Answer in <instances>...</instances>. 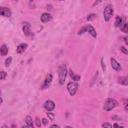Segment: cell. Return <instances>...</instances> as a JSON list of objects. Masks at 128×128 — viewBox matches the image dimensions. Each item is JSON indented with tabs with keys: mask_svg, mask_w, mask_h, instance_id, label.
<instances>
[{
	"mask_svg": "<svg viewBox=\"0 0 128 128\" xmlns=\"http://www.w3.org/2000/svg\"><path fill=\"white\" fill-rule=\"evenodd\" d=\"M22 30H23V32H24V34H25L26 36H29V35L31 34V25H30L28 22L23 23Z\"/></svg>",
	"mask_w": 128,
	"mask_h": 128,
	"instance_id": "8",
	"label": "cell"
},
{
	"mask_svg": "<svg viewBox=\"0 0 128 128\" xmlns=\"http://www.w3.org/2000/svg\"><path fill=\"white\" fill-rule=\"evenodd\" d=\"M117 106H118V102L113 98H109L105 101V103L103 105V109L105 111H111L112 109H114Z\"/></svg>",
	"mask_w": 128,
	"mask_h": 128,
	"instance_id": "2",
	"label": "cell"
},
{
	"mask_svg": "<svg viewBox=\"0 0 128 128\" xmlns=\"http://www.w3.org/2000/svg\"><path fill=\"white\" fill-rule=\"evenodd\" d=\"M12 14L11 10L7 7H0V16H4V17H10Z\"/></svg>",
	"mask_w": 128,
	"mask_h": 128,
	"instance_id": "6",
	"label": "cell"
},
{
	"mask_svg": "<svg viewBox=\"0 0 128 128\" xmlns=\"http://www.w3.org/2000/svg\"><path fill=\"white\" fill-rule=\"evenodd\" d=\"M124 41H125V43H126V44H128V41H127V37H124Z\"/></svg>",
	"mask_w": 128,
	"mask_h": 128,
	"instance_id": "31",
	"label": "cell"
},
{
	"mask_svg": "<svg viewBox=\"0 0 128 128\" xmlns=\"http://www.w3.org/2000/svg\"><path fill=\"white\" fill-rule=\"evenodd\" d=\"M69 74H70V77L72 78V80H74V82H77V81H79L80 80V75H77V74H75L72 70H70L69 71Z\"/></svg>",
	"mask_w": 128,
	"mask_h": 128,
	"instance_id": "14",
	"label": "cell"
},
{
	"mask_svg": "<svg viewBox=\"0 0 128 128\" xmlns=\"http://www.w3.org/2000/svg\"><path fill=\"white\" fill-rule=\"evenodd\" d=\"M2 102H3V100H2V98H1V97H0V104H1V103H2Z\"/></svg>",
	"mask_w": 128,
	"mask_h": 128,
	"instance_id": "35",
	"label": "cell"
},
{
	"mask_svg": "<svg viewBox=\"0 0 128 128\" xmlns=\"http://www.w3.org/2000/svg\"><path fill=\"white\" fill-rule=\"evenodd\" d=\"M1 128H9V127H8L7 125H2V127H1Z\"/></svg>",
	"mask_w": 128,
	"mask_h": 128,
	"instance_id": "33",
	"label": "cell"
},
{
	"mask_svg": "<svg viewBox=\"0 0 128 128\" xmlns=\"http://www.w3.org/2000/svg\"><path fill=\"white\" fill-rule=\"evenodd\" d=\"M49 128H60L58 125H56V124H53V125H51Z\"/></svg>",
	"mask_w": 128,
	"mask_h": 128,
	"instance_id": "30",
	"label": "cell"
},
{
	"mask_svg": "<svg viewBox=\"0 0 128 128\" xmlns=\"http://www.w3.org/2000/svg\"><path fill=\"white\" fill-rule=\"evenodd\" d=\"M52 79H53L52 74H48V75L46 76L45 80H44V83H43V85H42V89H46V88H47V87H48V86L51 84Z\"/></svg>",
	"mask_w": 128,
	"mask_h": 128,
	"instance_id": "7",
	"label": "cell"
},
{
	"mask_svg": "<svg viewBox=\"0 0 128 128\" xmlns=\"http://www.w3.org/2000/svg\"><path fill=\"white\" fill-rule=\"evenodd\" d=\"M120 49H121V51H122V52H123L124 54H128V50H127V49H126V48H125L124 46H122V47H121Z\"/></svg>",
	"mask_w": 128,
	"mask_h": 128,
	"instance_id": "25",
	"label": "cell"
},
{
	"mask_svg": "<svg viewBox=\"0 0 128 128\" xmlns=\"http://www.w3.org/2000/svg\"><path fill=\"white\" fill-rule=\"evenodd\" d=\"M65 128H73V127H71V126H65Z\"/></svg>",
	"mask_w": 128,
	"mask_h": 128,
	"instance_id": "34",
	"label": "cell"
},
{
	"mask_svg": "<svg viewBox=\"0 0 128 128\" xmlns=\"http://www.w3.org/2000/svg\"><path fill=\"white\" fill-rule=\"evenodd\" d=\"M6 77V72L5 71H0V80L4 79Z\"/></svg>",
	"mask_w": 128,
	"mask_h": 128,
	"instance_id": "23",
	"label": "cell"
},
{
	"mask_svg": "<svg viewBox=\"0 0 128 128\" xmlns=\"http://www.w3.org/2000/svg\"><path fill=\"white\" fill-rule=\"evenodd\" d=\"M118 80H119V83L122 84V85H125V86H126V85L128 84V78H127L126 76H124V77H120Z\"/></svg>",
	"mask_w": 128,
	"mask_h": 128,
	"instance_id": "17",
	"label": "cell"
},
{
	"mask_svg": "<svg viewBox=\"0 0 128 128\" xmlns=\"http://www.w3.org/2000/svg\"><path fill=\"white\" fill-rule=\"evenodd\" d=\"M35 122H36V126H37V127H40V126H41V121H40L39 118H36V119H35Z\"/></svg>",
	"mask_w": 128,
	"mask_h": 128,
	"instance_id": "24",
	"label": "cell"
},
{
	"mask_svg": "<svg viewBox=\"0 0 128 128\" xmlns=\"http://www.w3.org/2000/svg\"><path fill=\"white\" fill-rule=\"evenodd\" d=\"M58 76H59V84L63 85L65 80H66V76H67V67L65 64H62L59 66L58 68Z\"/></svg>",
	"mask_w": 128,
	"mask_h": 128,
	"instance_id": "1",
	"label": "cell"
},
{
	"mask_svg": "<svg viewBox=\"0 0 128 128\" xmlns=\"http://www.w3.org/2000/svg\"><path fill=\"white\" fill-rule=\"evenodd\" d=\"M102 127L103 128H112V125L110 123H108V122H105V123L102 124Z\"/></svg>",
	"mask_w": 128,
	"mask_h": 128,
	"instance_id": "21",
	"label": "cell"
},
{
	"mask_svg": "<svg viewBox=\"0 0 128 128\" xmlns=\"http://www.w3.org/2000/svg\"><path fill=\"white\" fill-rule=\"evenodd\" d=\"M67 90H68V92H69V94L71 96H74L76 94L77 90H78V84L76 82H74V81L73 82H69L67 84Z\"/></svg>",
	"mask_w": 128,
	"mask_h": 128,
	"instance_id": "4",
	"label": "cell"
},
{
	"mask_svg": "<svg viewBox=\"0 0 128 128\" xmlns=\"http://www.w3.org/2000/svg\"><path fill=\"white\" fill-rule=\"evenodd\" d=\"M47 116H48L49 120H54V118H55V115L51 112H47Z\"/></svg>",
	"mask_w": 128,
	"mask_h": 128,
	"instance_id": "20",
	"label": "cell"
},
{
	"mask_svg": "<svg viewBox=\"0 0 128 128\" xmlns=\"http://www.w3.org/2000/svg\"><path fill=\"white\" fill-rule=\"evenodd\" d=\"M121 30H122L124 33H127V23H126V22H124L123 25L121 26Z\"/></svg>",
	"mask_w": 128,
	"mask_h": 128,
	"instance_id": "18",
	"label": "cell"
},
{
	"mask_svg": "<svg viewBox=\"0 0 128 128\" xmlns=\"http://www.w3.org/2000/svg\"><path fill=\"white\" fill-rule=\"evenodd\" d=\"M27 46H28V45H27L26 43H21V44H19V45L17 46V48H16V52L19 53V54L23 53V52L26 50Z\"/></svg>",
	"mask_w": 128,
	"mask_h": 128,
	"instance_id": "11",
	"label": "cell"
},
{
	"mask_svg": "<svg viewBox=\"0 0 128 128\" xmlns=\"http://www.w3.org/2000/svg\"><path fill=\"white\" fill-rule=\"evenodd\" d=\"M101 65H102V69L105 71V70H106V66H105V64H104V60H103V59H101Z\"/></svg>",
	"mask_w": 128,
	"mask_h": 128,
	"instance_id": "29",
	"label": "cell"
},
{
	"mask_svg": "<svg viewBox=\"0 0 128 128\" xmlns=\"http://www.w3.org/2000/svg\"><path fill=\"white\" fill-rule=\"evenodd\" d=\"M112 128H123V126L122 125H119L118 123H115V124H113Z\"/></svg>",
	"mask_w": 128,
	"mask_h": 128,
	"instance_id": "26",
	"label": "cell"
},
{
	"mask_svg": "<svg viewBox=\"0 0 128 128\" xmlns=\"http://www.w3.org/2000/svg\"><path fill=\"white\" fill-rule=\"evenodd\" d=\"M95 17H96V15H95V14H90V15H88V16H87V20H88V21H91V20H93Z\"/></svg>",
	"mask_w": 128,
	"mask_h": 128,
	"instance_id": "22",
	"label": "cell"
},
{
	"mask_svg": "<svg viewBox=\"0 0 128 128\" xmlns=\"http://www.w3.org/2000/svg\"><path fill=\"white\" fill-rule=\"evenodd\" d=\"M22 128H32V127H30V126H28V125H25V126H23Z\"/></svg>",
	"mask_w": 128,
	"mask_h": 128,
	"instance_id": "32",
	"label": "cell"
},
{
	"mask_svg": "<svg viewBox=\"0 0 128 128\" xmlns=\"http://www.w3.org/2000/svg\"><path fill=\"white\" fill-rule=\"evenodd\" d=\"M25 123H26V125H28V126H30V127H33V119H32V117L31 116H26L25 117Z\"/></svg>",
	"mask_w": 128,
	"mask_h": 128,
	"instance_id": "16",
	"label": "cell"
},
{
	"mask_svg": "<svg viewBox=\"0 0 128 128\" xmlns=\"http://www.w3.org/2000/svg\"><path fill=\"white\" fill-rule=\"evenodd\" d=\"M48 121H49L48 119L43 118V119H42V124H43V125H47V124H48Z\"/></svg>",
	"mask_w": 128,
	"mask_h": 128,
	"instance_id": "28",
	"label": "cell"
},
{
	"mask_svg": "<svg viewBox=\"0 0 128 128\" xmlns=\"http://www.w3.org/2000/svg\"><path fill=\"white\" fill-rule=\"evenodd\" d=\"M7 53H8V47H7L5 44H3V45L0 47V54H1L2 56H5V55H7Z\"/></svg>",
	"mask_w": 128,
	"mask_h": 128,
	"instance_id": "15",
	"label": "cell"
},
{
	"mask_svg": "<svg viewBox=\"0 0 128 128\" xmlns=\"http://www.w3.org/2000/svg\"><path fill=\"white\" fill-rule=\"evenodd\" d=\"M11 62H12V58H11V57H9V58H7V59L5 60V66H6V67H8V66H10V64H11Z\"/></svg>",
	"mask_w": 128,
	"mask_h": 128,
	"instance_id": "19",
	"label": "cell"
},
{
	"mask_svg": "<svg viewBox=\"0 0 128 128\" xmlns=\"http://www.w3.org/2000/svg\"><path fill=\"white\" fill-rule=\"evenodd\" d=\"M110 62H111V67H112L114 70H116V71H120V70H121V65H120L119 62H117L114 58H111V59H110Z\"/></svg>",
	"mask_w": 128,
	"mask_h": 128,
	"instance_id": "9",
	"label": "cell"
},
{
	"mask_svg": "<svg viewBox=\"0 0 128 128\" xmlns=\"http://www.w3.org/2000/svg\"><path fill=\"white\" fill-rule=\"evenodd\" d=\"M84 32H86V27H83V28H81V29L79 30L78 34H83Z\"/></svg>",
	"mask_w": 128,
	"mask_h": 128,
	"instance_id": "27",
	"label": "cell"
},
{
	"mask_svg": "<svg viewBox=\"0 0 128 128\" xmlns=\"http://www.w3.org/2000/svg\"><path fill=\"white\" fill-rule=\"evenodd\" d=\"M0 94H1V91H0Z\"/></svg>",
	"mask_w": 128,
	"mask_h": 128,
	"instance_id": "36",
	"label": "cell"
},
{
	"mask_svg": "<svg viewBox=\"0 0 128 128\" xmlns=\"http://www.w3.org/2000/svg\"><path fill=\"white\" fill-rule=\"evenodd\" d=\"M114 13V10H113V6L112 5H107L105 8H104V11H103V17H104V20L107 22L111 19L112 15Z\"/></svg>",
	"mask_w": 128,
	"mask_h": 128,
	"instance_id": "3",
	"label": "cell"
},
{
	"mask_svg": "<svg viewBox=\"0 0 128 128\" xmlns=\"http://www.w3.org/2000/svg\"><path fill=\"white\" fill-rule=\"evenodd\" d=\"M51 19H52V16H51L49 13H47V12H45V13H43V14L41 15V21H42L43 23H46V22L50 21Z\"/></svg>",
	"mask_w": 128,
	"mask_h": 128,
	"instance_id": "12",
	"label": "cell"
},
{
	"mask_svg": "<svg viewBox=\"0 0 128 128\" xmlns=\"http://www.w3.org/2000/svg\"><path fill=\"white\" fill-rule=\"evenodd\" d=\"M86 31H87L92 37H96V36H97L96 30L94 29V27H93L92 25H87V26H86Z\"/></svg>",
	"mask_w": 128,
	"mask_h": 128,
	"instance_id": "10",
	"label": "cell"
},
{
	"mask_svg": "<svg viewBox=\"0 0 128 128\" xmlns=\"http://www.w3.org/2000/svg\"><path fill=\"white\" fill-rule=\"evenodd\" d=\"M123 18L121 17V16H117L116 17V20H115V26L116 27H120L121 28V26L123 25Z\"/></svg>",
	"mask_w": 128,
	"mask_h": 128,
	"instance_id": "13",
	"label": "cell"
},
{
	"mask_svg": "<svg viewBox=\"0 0 128 128\" xmlns=\"http://www.w3.org/2000/svg\"><path fill=\"white\" fill-rule=\"evenodd\" d=\"M44 108H45L48 112L54 110V108H55V103H54V101H52V100H46V101L44 102Z\"/></svg>",
	"mask_w": 128,
	"mask_h": 128,
	"instance_id": "5",
	"label": "cell"
}]
</instances>
